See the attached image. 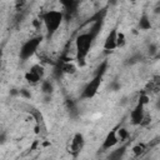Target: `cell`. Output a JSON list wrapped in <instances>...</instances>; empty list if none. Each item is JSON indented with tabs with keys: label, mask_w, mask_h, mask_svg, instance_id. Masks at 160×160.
Returning a JSON list of instances; mask_svg holds the SVG:
<instances>
[{
	"label": "cell",
	"mask_w": 160,
	"mask_h": 160,
	"mask_svg": "<svg viewBox=\"0 0 160 160\" xmlns=\"http://www.w3.org/2000/svg\"><path fill=\"white\" fill-rule=\"evenodd\" d=\"M94 36L88 31V32H84V34H80L78 38H76V41H75V48H76V59L82 65L84 61H85V58L88 56L89 51H90V48L92 45V41H94Z\"/></svg>",
	"instance_id": "obj_1"
},
{
	"label": "cell",
	"mask_w": 160,
	"mask_h": 160,
	"mask_svg": "<svg viewBox=\"0 0 160 160\" xmlns=\"http://www.w3.org/2000/svg\"><path fill=\"white\" fill-rule=\"evenodd\" d=\"M62 19H64V14L59 10H49L42 15V21L48 32V38L52 36L56 32V30L62 22Z\"/></svg>",
	"instance_id": "obj_2"
},
{
	"label": "cell",
	"mask_w": 160,
	"mask_h": 160,
	"mask_svg": "<svg viewBox=\"0 0 160 160\" xmlns=\"http://www.w3.org/2000/svg\"><path fill=\"white\" fill-rule=\"evenodd\" d=\"M41 40H42V36H35V38H31L29 39L28 41H25L22 44V46L20 48V52H19V56L22 61L30 59L38 50V48L40 46L41 44Z\"/></svg>",
	"instance_id": "obj_3"
},
{
	"label": "cell",
	"mask_w": 160,
	"mask_h": 160,
	"mask_svg": "<svg viewBox=\"0 0 160 160\" xmlns=\"http://www.w3.org/2000/svg\"><path fill=\"white\" fill-rule=\"evenodd\" d=\"M101 80H102L101 76H96V75H95L94 79L90 80V81L86 84V86L84 88L82 94H81V98H82V99H91V98H94V96L96 95L99 88H100Z\"/></svg>",
	"instance_id": "obj_4"
},
{
	"label": "cell",
	"mask_w": 160,
	"mask_h": 160,
	"mask_svg": "<svg viewBox=\"0 0 160 160\" xmlns=\"http://www.w3.org/2000/svg\"><path fill=\"white\" fill-rule=\"evenodd\" d=\"M85 146V139H84V135L81 132H76L72 139H71V142H70V146H69V152L72 155V156H78L82 149Z\"/></svg>",
	"instance_id": "obj_5"
},
{
	"label": "cell",
	"mask_w": 160,
	"mask_h": 160,
	"mask_svg": "<svg viewBox=\"0 0 160 160\" xmlns=\"http://www.w3.org/2000/svg\"><path fill=\"white\" fill-rule=\"evenodd\" d=\"M116 130L118 129H112L110 130V132L106 135V138L104 139V142H102V150H109L111 148H114L118 142H119V139H118V135H116Z\"/></svg>",
	"instance_id": "obj_6"
},
{
	"label": "cell",
	"mask_w": 160,
	"mask_h": 160,
	"mask_svg": "<svg viewBox=\"0 0 160 160\" xmlns=\"http://www.w3.org/2000/svg\"><path fill=\"white\" fill-rule=\"evenodd\" d=\"M130 119H131V122L134 125L141 124L142 120H144V105L138 102V105L134 108V110L130 114Z\"/></svg>",
	"instance_id": "obj_7"
},
{
	"label": "cell",
	"mask_w": 160,
	"mask_h": 160,
	"mask_svg": "<svg viewBox=\"0 0 160 160\" xmlns=\"http://www.w3.org/2000/svg\"><path fill=\"white\" fill-rule=\"evenodd\" d=\"M116 35H118V30L116 29H112L110 31V34L108 35V38L105 40V44H104V49L108 52H111L112 50L116 49Z\"/></svg>",
	"instance_id": "obj_8"
},
{
	"label": "cell",
	"mask_w": 160,
	"mask_h": 160,
	"mask_svg": "<svg viewBox=\"0 0 160 160\" xmlns=\"http://www.w3.org/2000/svg\"><path fill=\"white\" fill-rule=\"evenodd\" d=\"M62 5L65 6V15H66V18H70V16H72L76 12L79 2L78 1H64Z\"/></svg>",
	"instance_id": "obj_9"
},
{
	"label": "cell",
	"mask_w": 160,
	"mask_h": 160,
	"mask_svg": "<svg viewBox=\"0 0 160 160\" xmlns=\"http://www.w3.org/2000/svg\"><path fill=\"white\" fill-rule=\"evenodd\" d=\"M125 151H126V145H122V146L112 150L110 152V155L108 156V160H121V158L124 156Z\"/></svg>",
	"instance_id": "obj_10"
},
{
	"label": "cell",
	"mask_w": 160,
	"mask_h": 160,
	"mask_svg": "<svg viewBox=\"0 0 160 160\" xmlns=\"http://www.w3.org/2000/svg\"><path fill=\"white\" fill-rule=\"evenodd\" d=\"M139 28H140L141 30H149V29L151 28L150 20H149V18H148L146 14H142V15H141V18H140V20H139Z\"/></svg>",
	"instance_id": "obj_11"
},
{
	"label": "cell",
	"mask_w": 160,
	"mask_h": 160,
	"mask_svg": "<svg viewBox=\"0 0 160 160\" xmlns=\"http://www.w3.org/2000/svg\"><path fill=\"white\" fill-rule=\"evenodd\" d=\"M60 68H61V71H62V72H65V74H74V72L76 71L75 65H74V64H71V62H69V61L62 62V64L60 65Z\"/></svg>",
	"instance_id": "obj_12"
},
{
	"label": "cell",
	"mask_w": 160,
	"mask_h": 160,
	"mask_svg": "<svg viewBox=\"0 0 160 160\" xmlns=\"http://www.w3.org/2000/svg\"><path fill=\"white\" fill-rule=\"evenodd\" d=\"M25 79H26V81L29 82V84H31V85H35V84H38V82H40V78L36 75V74H34V72H31L30 70L25 74Z\"/></svg>",
	"instance_id": "obj_13"
},
{
	"label": "cell",
	"mask_w": 160,
	"mask_h": 160,
	"mask_svg": "<svg viewBox=\"0 0 160 160\" xmlns=\"http://www.w3.org/2000/svg\"><path fill=\"white\" fill-rule=\"evenodd\" d=\"M145 151H146V145H145L144 142H139V144H136V145L132 148V152H134L135 156H140V155H142Z\"/></svg>",
	"instance_id": "obj_14"
},
{
	"label": "cell",
	"mask_w": 160,
	"mask_h": 160,
	"mask_svg": "<svg viewBox=\"0 0 160 160\" xmlns=\"http://www.w3.org/2000/svg\"><path fill=\"white\" fill-rule=\"evenodd\" d=\"M30 71L31 72H34V74H36L40 79H42L44 78V68L41 66V65H39V64H35V65H32L31 68H30Z\"/></svg>",
	"instance_id": "obj_15"
},
{
	"label": "cell",
	"mask_w": 160,
	"mask_h": 160,
	"mask_svg": "<svg viewBox=\"0 0 160 160\" xmlns=\"http://www.w3.org/2000/svg\"><path fill=\"white\" fill-rule=\"evenodd\" d=\"M41 90H42L44 94L50 95V94L52 92V84H51L49 80H44V81L41 82Z\"/></svg>",
	"instance_id": "obj_16"
},
{
	"label": "cell",
	"mask_w": 160,
	"mask_h": 160,
	"mask_svg": "<svg viewBox=\"0 0 160 160\" xmlns=\"http://www.w3.org/2000/svg\"><path fill=\"white\" fill-rule=\"evenodd\" d=\"M106 68H108V61L105 60V61H102V62L98 66L95 75H96V76H101V78H102V75H104V74H105V71H106Z\"/></svg>",
	"instance_id": "obj_17"
},
{
	"label": "cell",
	"mask_w": 160,
	"mask_h": 160,
	"mask_svg": "<svg viewBox=\"0 0 160 160\" xmlns=\"http://www.w3.org/2000/svg\"><path fill=\"white\" fill-rule=\"evenodd\" d=\"M116 135H118V139H119L120 141H125V140L129 138V132H128V130L124 129V128L116 130Z\"/></svg>",
	"instance_id": "obj_18"
},
{
	"label": "cell",
	"mask_w": 160,
	"mask_h": 160,
	"mask_svg": "<svg viewBox=\"0 0 160 160\" xmlns=\"http://www.w3.org/2000/svg\"><path fill=\"white\" fill-rule=\"evenodd\" d=\"M125 45V35L122 32H118L116 35V48H121Z\"/></svg>",
	"instance_id": "obj_19"
},
{
	"label": "cell",
	"mask_w": 160,
	"mask_h": 160,
	"mask_svg": "<svg viewBox=\"0 0 160 160\" xmlns=\"http://www.w3.org/2000/svg\"><path fill=\"white\" fill-rule=\"evenodd\" d=\"M32 114H34V118L36 119V124H38V128H39V126L42 124V115H41V112L38 111V110H34Z\"/></svg>",
	"instance_id": "obj_20"
},
{
	"label": "cell",
	"mask_w": 160,
	"mask_h": 160,
	"mask_svg": "<svg viewBox=\"0 0 160 160\" xmlns=\"http://www.w3.org/2000/svg\"><path fill=\"white\" fill-rule=\"evenodd\" d=\"M149 102V96L146 95V94H142L141 96H140V99H139V104H141V105H146Z\"/></svg>",
	"instance_id": "obj_21"
},
{
	"label": "cell",
	"mask_w": 160,
	"mask_h": 160,
	"mask_svg": "<svg viewBox=\"0 0 160 160\" xmlns=\"http://www.w3.org/2000/svg\"><path fill=\"white\" fill-rule=\"evenodd\" d=\"M20 95H22V96H25V98H28V99H30V98H31V94H30V92H28L25 89H21V90H20Z\"/></svg>",
	"instance_id": "obj_22"
},
{
	"label": "cell",
	"mask_w": 160,
	"mask_h": 160,
	"mask_svg": "<svg viewBox=\"0 0 160 160\" xmlns=\"http://www.w3.org/2000/svg\"><path fill=\"white\" fill-rule=\"evenodd\" d=\"M5 141H6V134L2 131V132H0V145L4 144Z\"/></svg>",
	"instance_id": "obj_23"
},
{
	"label": "cell",
	"mask_w": 160,
	"mask_h": 160,
	"mask_svg": "<svg viewBox=\"0 0 160 160\" xmlns=\"http://www.w3.org/2000/svg\"><path fill=\"white\" fill-rule=\"evenodd\" d=\"M155 51H156V46H155V45H151V46H150V52L154 54Z\"/></svg>",
	"instance_id": "obj_24"
},
{
	"label": "cell",
	"mask_w": 160,
	"mask_h": 160,
	"mask_svg": "<svg viewBox=\"0 0 160 160\" xmlns=\"http://www.w3.org/2000/svg\"><path fill=\"white\" fill-rule=\"evenodd\" d=\"M1 58H2V50L0 49V68H1Z\"/></svg>",
	"instance_id": "obj_25"
}]
</instances>
